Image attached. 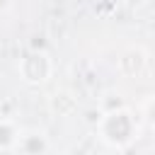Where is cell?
Wrapping results in <instances>:
<instances>
[{
  "label": "cell",
  "instance_id": "6da1fadb",
  "mask_svg": "<svg viewBox=\"0 0 155 155\" xmlns=\"http://www.w3.org/2000/svg\"><path fill=\"white\" fill-rule=\"evenodd\" d=\"M94 131L104 145H109L114 150H124L138 140L140 121L128 107H121L114 111H102L99 121L94 124Z\"/></svg>",
  "mask_w": 155,
  "mask_h": 155
},
{
  "label": "cell",
  "instance_id": "7a4b0ae2",
  "mask_svg": "<svg viewBox=\"0 0 155 155\" xmlns=\"http://www.w3.org/2000/svg\"><path fill=\"white\" fill-rule=\"evenodd\" d=\"M17 75L29 87H39V85L48 82V78L53 75V61H51L48 51L29 48L27 53H22L17 61Z\"/></svg>",
  "mask_w": 155,
  "mask_h": 155
},
{
  "label": "cell",
  "instance_id": "3957f363",
  "mask_svg": "<svg viewBox=\"0 0 155 155\" xmlns=\"http://www.w3.org/2000/svg\"><path fill=\"white\" fill-rule=\"evenodd\" d=\"M48 148H51V143H48L46 131L29 126V128H22V133H19V140H17V148H15V150H17L19 155H46V153H48Z\"/></svg>",
  "mask_w": 155,
  "mask_h": 155
},
{
  "label": "cell",
  "instance_id": "277c9868",
  "mask_svg": "<svg viewBox=\"0 0 155 155\" xmlns=\"http://www.w3.org/2000/svg\"><path fill=\"white\" fill-rule=\"evenodd\" d=\"M116 63H119L121 75L136 78V75H140V73L145 70V65H148V53H145L143 48H138V46H131V48H126V51L119 56Z\"/></svg>",
  "mask_w": 155,
  "mask_h": 155
},
{
  "label": "cell",
  "instance_id": "5b68a950",
  "mask_svg": "<svg viewBox=\"0 0 155 155\" xmlns=\"http://www.w3.org/2000/svg\"><path fill=\"white\" fill-rule=\"evenodd\" d=\"M19 133H22V126L15 119L0 116V153L2 150H15L17 140H19Z\"/></svg>",
  "mask_w": 155,
  "mask_h": 155
},
{
  "label": "cell",
  "instance_id": "8992f818",
  "mask_svg": "<svg viewBox=\"0 0 155 155\" xmlns=\"http://www.w3.org/2000/svg\"><path fill=\"white\" fill-rule=\"evenodd\" d=\"M51 109H53L58 116H70V114L78 109V102H75V97H73L68 90H61V92H56V94L51 97Z\"/></svg>",
  "mask_w": 155,
  "mask_h": 155
},
{
  "label": "cell",
  "instance_id": "52a82bcc",
  "mask_svg": "<svg viewBox=\"0 0 155 155\" xmlns=\"http://www.w3.org/2000/svg\"><path fill=\"white\" fill-rule=\"evenodd\" d=\"M121 107H126V102L121 99L119 92H107L99 99V111H114V109H121Z\"/></svg>",
  "mask_w": 155,
  "mask_h": 155
},
{
  "label": "cell",
  "instance_id": "ba28073f",
  "mask_svg": "<svg viewBox=\"0 0 155 155\" xmlns=\"http://www.w3.org/2000/svg\"><path fill=\"white\" fill-rule=\"evenodd\" d=\"M140 114H143L145 124H148L150 128H155V94H150V97L140 104Z\"/></svg>",
  "mask_w": 155,
  "mask_h": 155
},
{
  "label": "cell",
  "instance_id": "9c48e42d",
  "mask_svg": "<svg viewBox=\"0 0 155 155\" xmlns=\"http://www.w3.org/2000/svg\"><path fill=\"white\" fill-rule=\"evenodd\" d=\"M153 155H155V153H153Z\"/></svg>",
  "mask_w": 155,
  "mask_h": 155
}]
</instances>
